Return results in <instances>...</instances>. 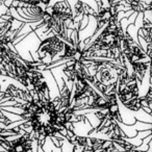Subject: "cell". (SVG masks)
Here are the masks:
<instances>
[{
	"mask_svg": "<svg viewBox=\"0 0 152 152\" xmlns=\"http://www.w3.org/2000/svg\"><path fill=\"white\" fill-rule=\"evenodd\" d=\"M61 1H65V0H50V1H49V4H48V7H51V5L55 4V3H57V2H61Z\"/></svg>",
	"mask_w": 152,
	"mask_h": 152,
	"instance_id": "7",
	"label": "cell"
},
{
	"mask_svg": "<svg viewBox=\"0 0 152 152\" xmlns=\"http://www.w3.org/2000/svg\"><path fill=\"white\" fill-rule=\"evenodd\" d=\"M13 1H14V0H2V2L4 3L7 7H12V4H13Z\"/></svg>",
	"mask_w": 152,
	"mask_h": 152,
	"instance_id": "6",
	"label": "cell"
},
{
	"mask_svg": "<svg viewBox=\"0 0 152 152\" xmlns=\"http://www.w3.org/2000/svg\"><path fill=\"white\" fill-rule=\"evenodd\" d=\"M34 142L31 132L26 130L15 140L0 135V146L3 148V152H34Z\"/></svg>",
	"mask_w": 152,
	"mask_h": 152,
	"instance_id": "2",
	"label": "cell"
},
{
	"mask_svg": "<svg viewBox=\"0 0 152 152\" xmlns=\"http://www.w3.org/2000/svg\"><path fill=\"white\" fill-rule=\"evenodd\" d=\"M66 42L55 34H49L47 38L40 41V44L37 49L38 61H44L46 57H49L52 61L55 56L59 55L65 49Z\"/></svg>",
	"mask_w": 152,
	"mask_h": 152,
	"instance_id": "1",
	"label": "cell"
},
{
	"mask_svg": "<svg viewBox=\"0 0 152 152\" xmlns=\"http://www.w3.org/2000/svg\"><path fill=\"white\" fill-rule=\"evenodd\" d=\"M80 1H83L86 4L90 5L94 11H96V12L98 11V5H97V2H96V0H80Z\"/></svg>",
	"mask_w": 152,
	"mask_h": 152,
	"instance_id": "4",
	"label": "cell"
},
{
	"mask_svg": "<svg viewBox=\"0 0 152 152\" xmlns=\"http://www.w3.org/2000/svg\"><path fill=\"white\" fill-rule=\"evenodd\" d=\"M123 105L126 108H128L131 112H139V110H143V101H142V96H139V97L132 98L129 101L125 102Z\"/></svg>",
	"mask_w": 152,
	"mask_h": 152,
	"instance_id": "3",
	"label": "cell"
},
{
	"mask_svg": "<svg viewBox=\"0 0 152 152\" xmlns=\"http://www.w3.org/2000/svg\"><path fill=\"white\" fill-rule=\"evenodd\" d=\"M9 11H10V7H7V5L1 1V2H0V18H1V16L5 15Z\"/></svg>",
	"mask_w": 152,
	"mask_h": 152,
	"instance_id": "5",
	"label": "cell"
},
{
	"mask_svg": "<svg viewBox=\"0 0 152 152\" xmlns=\"http://www.w3.org/2000/svg\"><path fill=\"white\" fill-rule=\"evenodd\" d=\"M49 1H50V0H42V2L45 3V4H47V5L49 4Z\"/></svg>",
	"mask_w": 152,
	"mask_h": 152,
	"instance_id": "8",
	"label": "cell"
},
{
	"mask_svg": "<svg viewBox=\"0 0 152 152\" xmlns=\"http://www.w3.org/2000/svg\"><path fill=\"white\" fill-rule=\"evenodd\" d=\"M0 2H1V0H0Z\"/></svg>",
	"mask_w": 152,
	"mask_h": 152,
	"instance_id": "10",
	"label": "cell"
},
{
	"mask_svg": "<svg viewBox=\"0 0 152 152\" xmlns=\"http://www.w3.org/2000/svg\"><path fill=\"white\" fill-rule=\"evenodd\" d=\"M1 22H4V20H3V19H1V18H0V23H1Z\"/></svg>",
	"mask_w": 152,
	"mask_h": 152,
	"instance_id": "9",
	"label": "cell"
}]
</instances>
